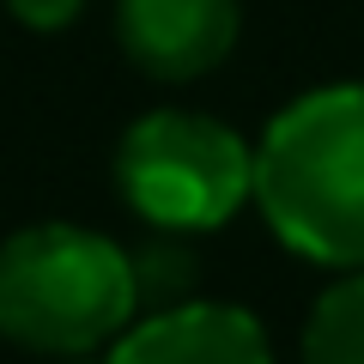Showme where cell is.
<instances>
[{
  "mask_svg": "<svg viewBox=\"0 0 364 364\" xmlns=\"http://www.w3.org/2000/svg\"><path fill=\"white\" fill-rule=\"evenodd\" d=\"M109 364H273L255 310L219 298H182L146 310L109 340Z\"/></svg>",
  "mask_w": 364,
  "mask_h": 364,
  "instance_id": "cell-5",
  "label": "cell"
},
{
  "mask_svg": "<svg viewBox=\"0 0 364 364\" xmlns=\"http://www.w3.org/2000/svg\"><path fill=\"white\" fill-rule=\"evenodd\" d=\"M67 364H91V358H67Z\"/></svg>",
  "mask_w": 364,
  "mask_h": 364,
  "instance_id": "cell-9",
  "label": "cell"
},
{
  "mask_svg": "<svg viewBox=\"0 0 364 364\" xmlns=\"http://www.w3.org/2000/svg\"><path fill=\"white\" fill-rule=\"evenodd\" d=\"M140 316L134 255L91 225H25L0 243V334L43 358H91Z\"/></svg>",
  "mask_w": 364,
  "mask_h": 364,
  "instance_id": "cell-2",
  "label": "cell"
},
{
  "mask_svg": "<svg viewBox=\"0 0 364 364\" xmlns=\"http://www.w3.org/2000/svg\"><path fill=\"white\" fill-rule=\"evenodd\" d=\"M255 207L310 267H364V79L316 85L255 146Z\"/></svg>",
  "mask_w": 364,
  "mask_h": 364,
  "instance_id": "cell-1",
  "label": "cell"
},
{
  "mask_svg": "<svg viewBox=\"0 0 364 364\" xmlns=\"http://www.w3.org/2000/svg\"><path fill=\"white\" fill-rule=\"evenodd\" d=\"M6 13H13L25 31H43V37H49V31H67L79 13H85V0H6Z\"/></svg>",
  "mask_w": 364,
  "mask_h": 364,
  "instance_id": "cell-8",
  "label": "cell"
},
{
  "mask_svg": "<svg viewBox=\"0 0 364 364\" xmlns=\"http://www.w3.org/2000/svg\"><path fill=\"white\" fill-rule=\"evenodd\" d=\"M237 0H116V43L134 73L158 85H195L219 73L237 49Z\"/></svg>",
  "mask_w": 364,
  "mask_h": 364,
  "instance_id": "cell-4",
  "label": "cell"
},
{
  "mask_svg": "<svg viewBox=\"0 0 364 364\" xmlns=\"http://www.w3.org/2000/svg\"><path fill=\"white\" fill-rule=\"evenodd\" d=\"M116 195L146 231L207 237L255 200V146L200 109H146L116 140Z\"/></svg>",
  "mask_w": 364,
  "mask_h": 364,
  "instance_id": "cell-3",
  "label": "cell"
},
{
  "mask_svg": "<svg viewBox=\"0 0 364 364\" xmlns=\"http://www.w3.org/2000/svg\"><path fill=\"white\" fill-rule=\"evenodd\" d=\"M298 358L304 364H364V267L340 273L310 304Z\"/></svg>",
  "mask_w": 364,
  "mask_h": 364,
  "instance_id": "cell-6",
  "label": "cell"
},
{
  "mask_svg": "<svg viewBox=\"0 0 364 364\" xmlns=\"http://www.w3.org/2000/svg\"><path fill=\"white\" fill-rule=\"evenodd\" d=\"M128 255H134V286H140V304L164 310V304L195 298V286H200V255H195L188 237L152 231L140 249H128Z\"/></svg>",
  "mask_w": 364,
  "mask_h": 364,
  "instance_id": "cell-7",
  "label": "cell"
}]
</instances>
